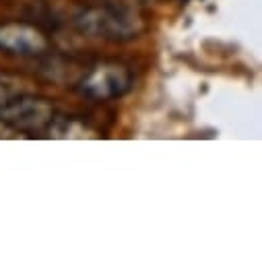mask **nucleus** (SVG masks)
Segmentation results:
<instances>
[{
	"instance_id": "nucleus-1",
	"label": "nucleus",
	"mask_w": 262,
	"mask_h": 262,
	"mask_svg": "<svg viewBox=\"0 0 262 262\" xmlns=\"http://www.w3.org/2000/svg\"><path fill=\"white\" fill-rule=\"evenodd\" d=\"M73 25L87 37L122 43L143 33L145 19L135 9L118 3H91L75 11Z\"/></svg>"
},
{
	"instance_id": "nucleus-4",
	"label": "nucleus",
	"mask_w": 262,
	"mask_h": 262,
	"mask_svg": "<svg viewBox=\"0 0 262 262\" xmlns=\"http://www.w3.org/2000/svg\"><path fill=\"white\" fill-rule=\"evenodd\" d=\"M0 50L19 58H41L50 50L48 37L33 25L21 21L0 23Z\"/></svg>"
},
{
	"instance_id": "nucleus-2",
	"label": "nucleus",
	"mask_w": 262,
	"mask_h": 262,
	"mask_svg": "<svg viewBox=\"0 0 262 262\" xmlns=\"http://www.w3.org/2000/svg\"><path fill=\"white\" fill-rule=\"evenodd\" d=\"M58 118L60 112L50 99L29 93H13L0 103V124L19 135L52 137Z\"/></svg>"
},
{
	"instance_id": "nucleus-3",
	"label": "nucleus",
	"mask_w": 262,
	"mask_h": 262,
	"mask_svg": "<svg viewBox=\"0 0 262 262\" xmlns=\"http://www.w3.org/2000/svg\"><path fill=\"white\" fill-rule=\"evenodd\" d=\"M133 87H135L133 69L118 60H101L91 64L77 83V91L95 101L120 99Z\"/></svg>"
}]
</instances>
